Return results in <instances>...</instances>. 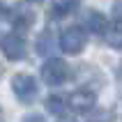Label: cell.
<instances>
[{"mask_svg":"<svg viewBox=\"0 0 122 122\" xmlns=\"http://www.w3.org/2000/svg\"><path fill=\"white\" fill-rule=\"evenodd\" d=\"M23 122H44V120H41L39 115H30V117H25Z\"/></svg>","mask_w":122,"mask_h":122,"instance_id":"13","label":"cell"},{"mask_svg":"<svg viewBox=\"0 0 122 122\" xmlns=\"http://www.w3.org/2000/svg\"><path fill=\"white\" fill-rule=\"evenodd\" d=\"M37 81H35L30 74H16L12 78V92L16 95L21 104H30L35 102V97H37Z\"/></svg>","mask_w":122,"mask_h":122,"instance_id":"2","label":"cell"},{"mask_svg":"<svg viewBox=\"0 0 122 122\" xmlns=\"http://www.w3.org/2000/svg\"><path fill=\"white\" fill-rule=\"evenodd\" d=\"M5 16H7V7H5V5H2V2H0V21L5 19Z\"/></svg>","mask_w":122,"mask_h":122,"instance_id":"14","label":"cell"},{"mask_svg":"<svg viewBox=\"0 0 122 122\" xmlns=\"http://www.w3.org/2000/svg\"><path fill=\"white\" fill-rule=\"evenodd\" d=\"M78 7V0H51V16H55V19H62V16H67V14H71Z\"/></svg>","mask_w":122,"mask_h":122,"instance_id":"9","label":"cell"},{"mask_svg":"<svg viewBox=\"0 0 122 122\" xmlns=\"http://www.w3.org/2000/svg\"><path fill=\"white\" fill-rule=\"evenodd\" d=\"M60 48L69 55H78L85 46V30L81 28H65L60 35Z\"/></svg>","mask_w":122,"mask_h":122,"instance_id":"3","label":"cell"},{"mask_svg":"<svg viewBox=\"0 0 122 122\" xmlns=\"http://www.w3.org/2000/svg\"><path fill=\"white\" fill-rule=\"evenodd\" d=\"M62 122H74V120H62Z\"/></svg>","mask_w":122,"mask_h":122,"instance_id":"17","label":"cell"},{"mask_svg":"<svg viewBox=\"0 0 122 122\" xmlns=\"http://www.w3.org/2000/svg\"><path fill=\"white\" fill-rule=\"evenodd\" d=\"M83 25H85V30H88L90 35H104L106 28H108V21H106V16H104L102 12L88 9V14L83 16Z\"/></svg>","mask_w":122,"mask_h":122,"instance_id":"6","label":"cell"},{"mask_svg":"<svg viewBox=\"0 0 122 122\" xmlns=\"http://www.w3.org/2000/svg\"><path fill=\"white\" fill-rule=\"evenodd\" d=\"M0 48H2V53L9 60H21L25 55V41H23V37L19 32H12L7 37H2L0 39Z\"/></svg>","mask_w":122,"mask_h":122,"instance_id":"4","label":"cell"},{"mask_svg":"<svg viewBox=\"0 0 122 122\" xmlns=\"http://www.w3.org/2000/svg\"><path fill=\"white\" fill-rule=\"evenodd\" d=\"M28 2H41V0H28Z\"/></svg>","mask_w":122,"mask_h":122,"instance_id":"16","label":"cell"},{"mask_svg":"<svg viewBox=\"0 0 122 122\" xmlns=\"http://www.w3.org/2000/svg\"><path fill=\"white\" fill-rule=\"evenodd\" d=\"M67 108H69V104L65 102L62 97H58V95H53V97H48V99H46V111L51 113V115L62 117L65 113H67Z\"/></svg>","mask_w":122,"mask_h":122,"instance_id":"10","label":"cell"},{"mask_svg":"<svg viewBox=\"0 0 122 122\" xmlns=\"http://www.w3.org/2000/svg\"><path fill=\"white\" fill-rule=\"evenodd\" d=\"M88 122H113V113L111 111H95L88 115Z\"/></svg>","mask_w":122,"mask_h":122,"instance_id":"12","label":"cell"},{"mask_svg":"<svg viewBox=\"0 0 122 122\" xmlns=\"http://www.w3.org/2000/svg\"><path fill=\"white\" fill-rule=\"evenodd\" d=\"M67 104H69V108L76 111V113H90L95 108V92H90V90H76V92L69 95Z\"/></svg>","mask_w":122,"mask_h":122,"instance_id":"5","label":"cell"},{"mask_svg":"<svg viewBox=\"0 0 122 122\" xmlns=\"http://www.w3.org/2000/svg\"><path fill=\"white\" fill-rule=\"evenodd\" d=\"M0 122H5V115H2V108H0Z\"/></svg>","mask_w":122,"mask_h":122,"instance_id":"15","label":"cell"},{"mask_svg":"<svg viewBox=\"0 0 122 122\" xmlns=\"http://www.w3.org/2000/svg\"><path fill=\"white\" fill-rule=\"evenodd\" d=\"M51 48H53V37H51V32H44L39 39H37V51H39L41 55H46Z\"/></svg>","mask_w":122,"mask_h":122,"instance_id":"11","label":"cell"},{"mask_svg":"<svg viewBox=\"0 0 122 122\" xmlns=\"http://www.w3.org/2000/svg\"><path fill=\"white\" fill-rule=\"evenodd\" d=\"M104 37H106V41H108V46L120 48V51H122V19L108 23V28H106Z\"/></svg>","mask_w":122,"mask_h":122,"instance_id":"8","label":"cell"},{"mask_svg":"<svg viewBox=\"0 0 122 122\" xmlns=\"http://www.w3.org/2000/svg\"><path fill=\"white\" fill-rule=\"evenodd\" d=\"M35 23V12L30 9V7L25 5H16L12 9V25L19 30V32H23V30H28V28Z\"/></svg>","mask_w":122,"mask_h":122,"instance_id":"7","label":"cell"},{"mask_svg":"<svg viewBox=\"0 0 122 122\" xmlns=\"http://www.w3.org/2000/svg\"><path fill=\"white\" fill-rule=\"evenodd\" d=\"M41 78H44L46 85H62V83L69 78L67 62L60 60V58H51V60H46L44 67H41Z\"/></svg>","mask_w":122,"mask_h":122,"instance_id":"1","label":"cell"}]
</instances>
